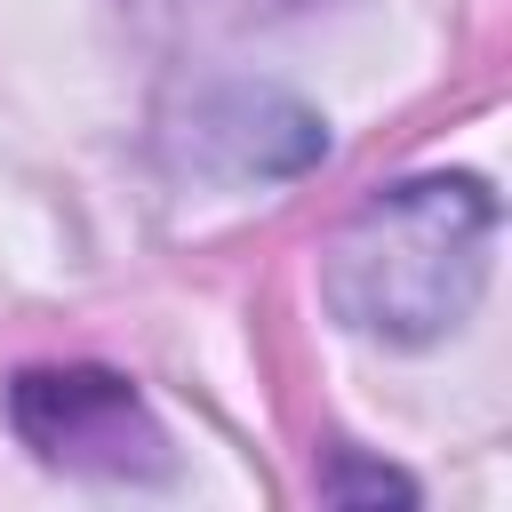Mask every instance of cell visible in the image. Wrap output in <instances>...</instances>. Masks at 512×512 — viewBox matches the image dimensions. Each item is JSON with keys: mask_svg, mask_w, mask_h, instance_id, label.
<instances>
[{"mask_svg": "<svg viewBox=\"0 0 512 512\" xmlns=\"http://www.w3.org/2000/svg\"><path fill=\"white\" fill-rule=\"evenodd\" d=\"M8 424L40 464L104 472V480H160L168 432L144 408V392L112 368H24L8 384Z\"/></svg>", "mask_w": 512, "mask_h": 512, "instance_id": "cell-2", "label": "cell"}, {"mask_svg": "<svg viewBox=\"0 0 512 512\" xmlns=\"http://www.w3.org/2000/svg\"><path fill=\"white\" fill-rule=\"evenodd\" d=\"M496 200L472 176H416L352 208V224L320 256V296L344 328L384 344L448 336L488 280Z\"/></svg>", "mask_w": 512, "mask_h": 512, "instance_id": "cell-1", "label": "cell"}]
</instances>
